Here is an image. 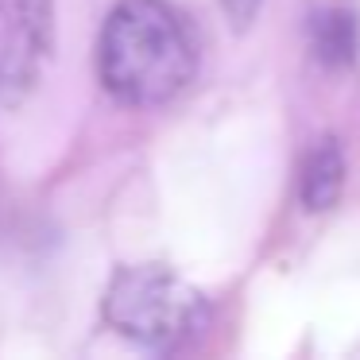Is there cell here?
I'll return each instance as SVG.
<instances>
[{
	"label": "cell",
	"mask_w": 360,
	"mask_h": 360,
	"mask_svg": "<svg viewBox=\"0 0 360 360\" xmlns=\"http://www.w3.org/2000/svg\"><path fill=\"white\" fill-rule=\"evenodd\" d=\"M55 47L51 0H0V105L16 109L43 78Z\"/></svg>",
	"instance_id": "cell-3"
},
{
	"label": "cell",
	"mask_w": 360,
	"mask_h": 360,
	"mask_svg": "<svg viewBox=\"0 0 360 360\" xmlns=\"http://www.w3.org/2000/svg\"><path fill=\"white\" fill-rule=\"evenodd\" d=\"M356 16L341 4H326L310 16V51L326 66H349L356 58Z\"/></svg>",
	"instance_id": "cell-5"
},
{
	"label": "cell",
	"mask_w": 360,
	"mask_h": 360,
	"mask_svg": "<svg viewBox=\"0 0 360 360\" xmlns=\"http://www.w3.org/2000/svg\"><path fill=\"white\" fill-rule=\"evenodd\" d=\"M345 190V155L337 148V140H318L302 159L298 171V198L310 213H326L337 205Z\"/></svg>",
	"instance_id": "cell-4"
},
{
	"label": "cell",
	"mask_w": 360,
	"mask_h": 360,
	"mask_svg": "<svg viewBox=\"0 0 360 360\" xmlns=\"http://www.w3.org/2000/svg\"><path fill=\"white\" fill-rule=\"evenodd\" d=\"M101 314L109 329L143 349H174L210 321V302L171 267L132 264L109 279Z\"/></svg>",
	"instance_id": "cell-2"
},
{
	"label": "cell",
	"mask_w": 360,
	"mask_h": 360,
	"mask_svg": "<svg viewBox=\"0 0 360 360\" xmlns=\"http://www.w3.org/2000/svg\"><path fill=\"white\" fill-rule=\"evenodd\" d=\"M259 4H264V0H221V8H225L229 24H233L236 32H248V27L256 24Z\"/></svg>",
	"instance_id": "cell-6"
},
{
	"label": "cell",
	"mask_w": 360,
	"mask_h": 360,
	"mask_svg": "<svg viewBox=\"0 0 360 360\" xmlns=\"http://www.w3.org/2000/svg\"><path fill=\"white\" fill-rule=\"evenodd\" d=\"M190 27L167 0H120L97 39V78L128 109L167 105L194 82Z\"/></svg>",
	"instance_id": "cell-1"
}]
</instances>
